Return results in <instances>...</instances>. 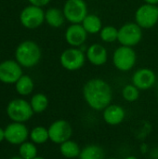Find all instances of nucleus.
I'll list each match as a JSON object with an SVG mask.
<instances>
[{"label":"nucleus","instance_id":"obj_1","mask_svg":"<svg viewBox=\"0 0 158 159\" xmlns=\"http://www.w3.org/2000/svg\"><path fill=\"white\" fill-rule=\"evenodd\" d=\"M83 97L92 110L103 111L111 104L113 91L106 81L101 78H93L84 85Z\"/></svg>","mask_w":158,"mask_h":159},{"label":"nucleus","instance_id":"obj_27","mask_svg":"<svg viewBox=\"0 0 158 159\" xmlns=\"http://www.w3.org/2000/svg\"><path fill=\"white\" fill-rule=\"evenodd\" d=\"M50 0H29V2L33 5V6H36V7H43L46 6L47 4H48Z\"/></svg>","mask_w":158,"mask_h":159},{"label":"nucleus","instance_id":"obj_4","mask_svg":"<svg viewBox=\"0 0 158 159\" xmlns=\"http://www.w3.org/2000/svg\"><path fill=\"white\" fill-rule=\"evenodd\" d=\"M63 15L72 24L83 22L88 15L86 2L84 0H67L63 7Z\"/></svg>","mask_w":158,"mask_h":159},{"label":"nucleus","instance_id":"obj_31","mask_svg":"<svg viewBox=\"0 0 158 159\" xmlns=\"http://www.w3.org/2000/svg\"><path fill=\"white\" fill-rule=\"evenodd\" d=\"M10 159H23L22 157H11Z\"/></svg>","mask_w":158,"mask_h":159},{"label":"nucleus","instance_id":"obj_13","mask_svg":"<svg viewBox=\"0 0 158 159\" xmlns=\"http://www.w3.org/2000/svg\"><path fill=\"white\" fill-rule=\"evenodd\" d=\"M156 81V75L154 71L148 68L137 70L132 75V84L141 90L151 89Z\"/></svg>","mask_w":158,"mask_h":159},{"label":"nucleus","instance_id":"obj_3","mask_svg":"<svg viewBox=\"0 0 158 159\" xmlns=\"http://www.w3.org/2000/svg\"><path fill=\"white\" fill-rule=\"evenodd\" d=\"M7 113L8 117L18 123H23L28 121L34 115V110L27 101L22 99H16L11 101L7 107Z\"/></svg>","mask_w":158,"mask_h":159},{"label":"nucleus","instance_id":"obj_17","mask_svg":"<svg viewBox=\"0 0 158 159\" xmlns=\"http://www.w3.org/2000/svg\"><path fill=\"white\" fill-rule=\"evenodd\" d=\"M60 153L65 158L74 159L79 157L81 148L77 143L70 139L60 144Z\"/></svg>","mask_w":158,"mask_h":159},{"label":"nucleus","instance_id":"obj_5","mask_svg":"<svg viewBox=\"0 0 158 159\" xmlns=\"http://www.w3.org/2000/svg\"><path fill=\"white\" fill-rule=\"evenodd\" d=\"M142 37V27H140L137 23L129 22L124 24L118 30V37L117 40L122 46L126 47H133L136 46Z\"/></svg>","mask_w":158,"mask_h":159},{"label":"nucleus","instance_id":"obj_14","mask_svg":"<svg viewBox=\"0 0 158 159\" xmlns=\"http://www.w3.org/2000/svg\"><path fill=\"white\" fill-rule=\"evenodd\" d=\"M102 118L107 125L118 126L125 120L126 111L118 104H110L102 111Z\"/></svg>","mask_w":158,"mask_h":159},{"label":"nucleus","instance_id":"obj_20","mask_svg":"<svg viewBox=\"0 0 158 159\" xmlns=\"http://www.w3.org/2000/svg\"><path fill=\"white\" fill-rule=\"evenodd\" d=\"M82 25L88 34H97L102 30V20L94 14H88L84 19Z\"/></svg>","mask_w":158,"mask_h":159},{"label":"nucleus","instance_id":"obj_11","mask_svg":"<svg viewBox=\"0 0 158 159\" xmlns=\"http://www.w3.org/2000/svg\"><path fill=\"white\" fill-rule=\"evenodd\" d=\"M29 136L27 127L22 123H11L5 129V140L11 144H21Z\"/></svg>","mask_w":158,"mask_h":159},{"label":"nucleus","instance_id":"obj_8","mask_svg":"<svg viewBox=\"0 0 158 159\" xmlns=\"http://www.w3.org/2000/svg\"><path fill=\"white\" fill-rule=\"evenodd\" d=\"M136 23L142 28H152L158 21V9L155 5L145 4L141 6L135 13Z\"/></svg>","mask_w":158,"mask_h":159},{"label":"nucleus","instance_id":"obj_30","mask_svg":"<svg viewBox=\"0 0 158 159\" xmlns=\"http://www.w3.org/2000/svg\"><path fill=\"white\" fill-rule=\"evenodd\" d=\"M124 159H139L137 157H135V156H129V157H125Z\"/></svg>","mask_w":158,"mask_h":159},{"label":"nucleus","instance_id":"obj_32","mask_svg":"<svg viewBox=\"0 0 158 159\" xmlns=\"http://www.w3.org/2000/svg\"><path fill=\"white\" fill-rule=\"evenodd\" d=\"M34 159H45L44 157H36L35 158H34Z\"/></svg>","mask_w":158,"mask_h":159},{"label":"nucleus","instance_id":"obj_18","mask_svg":"<svg viewBox=\"0 0 158 159\" xmlns=\"http://www.w3.org/2000/svg\"><path fill=\"white\" fill-rule=\"evenodd\" d=\"M79 159H105V152L98 144H88L81 149Z\"/></svg>","mask_w":158,"mask_h":159},{"label":"nucleus","instance_id":"obj_24","mask_svg":"<svg viewBox=\"0 0 158 159\" xmlns=\"http://www.w3.org/2000/svg\"><path fill=\"white\" fill-rule=\"evenodd\" d=\"M19 153L20 157L23 159H34L37 157V148L33 142H24L20 145Z\"/></svg>","mask_w":158,"mask_h":159},{"label":"nucleus","instance_id":"obj_29","mask_svg":"<svg viewBox=\"0 0 158 159\" xmlns=\"http://www.w3.org/2000/svg\"><path fill=\"white\" fill-rule=\"evenodd\" d=\"M146 4H150V5H156L158 4V0H144Z\"/></svg>","mask_w":158,"mask_h":159},{"label":"nucleus","instance_id":"obj_34","mask_svg":"<svg viewBox=\"0 0 158 159\" xmlns=\"http://www.w3.org/2000/svg\"><path fill=\"white\" fill-rule=\"evenodd\" d=\"M156 7H157V9H158V6H156Z\"/></svg>","mask_w":158,"mask_h":159},{"label":"nucleus","instance_id":"obj_12","mask_svg":"<svg viewBox=\"0 0 158 159\" xmlns=\"http://www.w3.org/2000/svg\"><path fill=\"white\" fill-rule=\"evenodd\" d=\"M22 75L21 68L14 61H5L0 63V81L6 84L16 83Z\"/></svg>","mask_w":158,"mask_h":159},{"label":"nucleus","instance_id":"obj_22","mask_svg":"<svg viewBox=\"0 0 158 159\" xmlns=\"http://www.w3.org/2000/svg\"><path fill=\"white\" fill-rule=\"evenodd\" d=\"M34 89V82L28 75H21L16 82V90L20 95H29Z\"/></svg>","mask_w":158,"mask_h":159},{"label":"nucleus","instance_id":"obj_7","mask_svg":"<svg viewBox=\"0 0 158 159\" xmlns=\"http://www.w3.org/2000/svg\"><path fill=\"white\" fill-rule=\"evenodd\" d=\"M47 129L49 140L56 144H61L70 140L73 135V128L71 124L64 119H58L54 121Z\"/></svg>","mask_w":158,"mask_h":159},{"label":"nucleus","instance_id":"obj_10","mask_svg":"<svg viewBox=\"0 0 158 159\" xmlns=\"http://www.w3.org/2000/svg\"><path fill=\"white\" fill-rule=\"evenodd\" d=\"M20 19L23 26L29 29H34L43 23L45 20V13L40 7L32 5L26 7L21 11Z\"/></svg>","mask_w":158,"mask_h":159},{"label":"nucleus","instance_id":"obj_33","mask_svg":"<svg viewBox=\"0 0 158 159\" xmlns=\"http://www.w3.org/2000/svg\"><path fill=\"white\" fill-rule=\"evenodd\" d=\"M105 159H118V158H116V157H108V158H105Z\"/></svg>","mask_w":158,"mask_h":159},{"label":"nucleus","instance_id":"obj_16","mask_svg":"<svg viewBox=\"0 0 158 159\" xmlns=\"http://www.w3.org/2000/svg\"><path fill=\"white\" fill-rule=\"evenodd\" d=\"M87 58L93 65H103L107 61V50L102 45L93 44L87 50Z\"/></svg>","mask_w":158,"mask_h":159},{"label":"nucleus","instance_id":"obj_26","mask_svg":"<svg viewBox=\"0 0 158 159\" xmlns=\"http://www.w3.org/2000/svg\"><path fill=\"white\" fill-rule=\"evenodd\" d=\"M118 29L114 26H105L101 30V38L103 42L112 43L117 40Z\"/></svg>","mask_w":158,"mask_h":159},{"label":"nucleus","instance_id":"obj_23","mask_svg":"<svg viewBox=\"0 0 158 159\" xmlns=\"http://www.w3.org/2000/svg\"><path fill=\"white\" fill-rule=\"evenodd\" d=\"M31 106L34 113H42L44 112L48 106V99L43 93H37L32 97L31 100Z\"/></svg>","mask_w":158,"mask_h":159},{"label":"nucleus","instance_id":"obj_21","mask_svg":"<svg viewBox=\"0 0 158 159\" xmlns=\"http://www.w3.org/2000/svg\"><path fill=\"white\" fill-rule=\"evenodd\" d=\"M31 141L35 144H43L49 140L48 129L45 127H35L32 129L30 133Z\"/></svg>","mask_w":158,"mask_h":159},{"label":"nucleus","instance_id":"obj_9","mask_svg":"<svg viewBox=\"0 0 158 159\" xmlns=\"http://www.w3.org/2000/svg\"><path fill=\"white\" fill-rule=\"evenodd\" d=\"M61 63L68 71H76L82 68L85 63L84 52L77 48H68L61 53Z\"/></svg>","mask_w":158,"mask_h":159},{"label":"nucleus","instance_id":"obj_19","mask_svg":"<svg viewBox=\"0 0 158 159\" xmlns=\"http://www.w3.org/2000/svg\"><path fill=\"white\" fill-rule=\"evenodd\" d=\"M64 15L63 12H61L60 9L56 8V7H52L47 10V12L45 13V19L47 20V22L55 28H58L60 26H61L64 22Z\"/></svg>","mask_w":158,"mask_h":159},{"label":"nucleus","instance_id":"obj_2","mask_svg":"<svg viewBox=\"0 0 158 159\" xmlns=\"http://www.w3.org/2000/svg\"><path fill=\"white\" fill-rule=\"evenodd\" d=\"M41 50L36 43L33 41H24L19 45L16 50V59L18 62L24 67H33L39 61Z\"/></svg>","mask_w":158,"mask_h":159},{"label":"nucleus","instance_id":"obj_15","mask_svg":"<svg viewBox=\"0 0 158 159\" xmlns=\"http://www.w3.org/2000/svg\"><path fill=\"white\" fill-rule=\"evenodd\" d=\"M88 36L87 31L84 29L83 25L80 23L72 24L65 32L66 42L74 48H78L82 46Z\"/></svg>","mask_w":158,"mask_h":159},{"label":"nucleus","instance_id":"obj_6","mask_svg":"<svg viewBox=\"0 0 158 159\" xmlns=\"http://www.w3.org/2000/svg\"><path fill=\"white\" fill-rule=\"evenodd\" d=\"M113 61L116 69L122 72L129 71L136 63V53L131 47L121 46L115 51Z\"/></svg>","mask_w":158,"mask_h":159},{"label":"nucleus","instance_id":"obj_25","mask_svg":"<svg viewBox=\"0 0 158 159\" xmlns=\"http://www.w3.org/2000/svg\"><path fill=\"white\" fill-rule=\"evenodd\" d=\"M140 89L136 88L133 84L127 85L122 89V96L125 101L129 102H136L140 97Z\"/></svg>","mask_w":158,"mask_h":159},{"label":"nucleus","instance_id":"obj_28","mask_svg":"<svg viewBox=\"0 0 158 159\" xmlns=\"http://www.w3.org/2000/svg\"><path fill=\"white\" fill-rule=\"evenodd\" d=\"M5 140V129L0 128V143Z\"/></svg>","mask_w":158,"mask_h":159}]
</instances>
